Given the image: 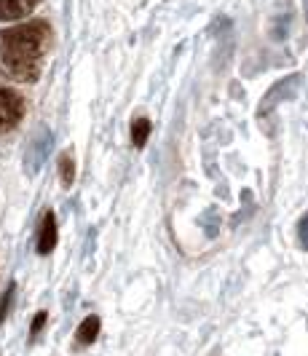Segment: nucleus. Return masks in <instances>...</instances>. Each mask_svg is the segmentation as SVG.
Returning <instances> with one entry per match:
<instances>
[{
    "instance_id": "1",
    "label": "nucleus",
    "mask_w": 308,
    "mask_h": 356,
    "mask_svg": "<svg viewBox=\"0 0 308 356\" xmlns=\"http://www.w3.org/2000/svg\"><path fill=\"white\" fill-rule=\"evenodd\" d=\"M51 46H54V33L43 19L0 30V59L6 70L22 83H33L40 78L43 56Z\"/></svg>"
},
{
    "instance_id": "2",
    "label": "nucleus",
    "mask_w": 308,
    "mask_h": 356,
    "mask_svg": "<svg viewBox=\"0 0 308 356\" xmlns=\"http://www.w3.org/2000/svg\"><path fill=\"white\" fill-rule=\"evenodd\" d=\"M24 110H27V105H24L22 94H17L14 89H3L0 86V137L8 134V131H14L22 124Z\"/></svg>"
},
{
    "instance_id": "3",
    "label": "nucleus",
    "mask_w": 308,
    "mask_h": 356,
    "mask_svg": "<svg viewBox=\"0 0 308 356\" xmlns=\"http://www.w3.org/2000/svg\"><path fill=\"white\" fill-rule=\"evenodd\" d=\"M298 83H300V78H298V75H290V78L279 81L276 86H271V91L266 94V99L260 102V118L268 115L273 110V105H279L282 99H290L292 94H295V86H298Z\"/></svg>"
},
{
    "instance_id": "4",
    "label": "nucleus",
    "mask_w": 308,
    "mask_h": 356,
    "mask_svg": "<svg viewBox=\"0 0 308 356\" xmlns=\"http://www.w3.org/2000/svg\"><path fill=\"white\" fill-rule=\"evenodd\" d=\"M56 238H59V231H56V217L54 212L49 209V212L43 214V220H40V231H38V254H51L56 247Z\"/></svg>"
},
{
    "instance_id": "5",
    "label": "nucleus",
    "mask_w": 308,
    "mask_h": 356,
    "mask_svg": "<svg viewBox=\"0 0 308 356\" xmlns=\"http://www.w3.org/2000/svg\"><path fill=\"white\" fill-rule=\"evenodd\" d=\"M38 0H0V22L24 19L35 11Z\"/></svg>"
},
{
    "instance_id": "6",
    "label": "nucleus",
    "mask_w": 308,
    "mask_h": 356,
    "mask_svg": "<svg viewBox=\"0 0 308 356\" xmlns=\"http://www.w3.org/2000/svg\"><path fill=\"white\" fill-rule=\"evenodd\" d=\"M99 327H102L99 316H94V314L86 316V319L78 324V330H75V343H78V346H91V343H97Z\"/></svg>"
},
{
    "instance_id": "7",
    "label": "nucleus",
    "mask_w": 308,
    "mask_h": 356,
    "mask_svg": "<svg viewBox=\"0 0 308 356\" xmlns=\"http://www.w3.org/2000/svg\"><path fill=\"white\" fill-rule=\"evenodd\" d=\"M150 121H147L145 115H140V118H134L131 121V145L134 147H145L147 145V137H150Z\"/></svg>"
},
{
    "instance_id": "8",
    "label": "nucleus",
    "mask_w": 308,
    "mask_h": 356,
    "mask_svg": "<svg viewBox=\"0 0 308 356\" xmlns=\"http://www.w3.org/2000/svg\"><path fill=\"white\" fill-rule=\"evenodd\" d=\"M56 169H59V179L65 188H70L75 182V159L70 153H62L59 161H56Z\"/></svg>"
},
{
    "instance_id": "9",
    "label": "nucleus",
    "mask_w": 308,
    "mask_h": 356,
    "mask_svg": "<svg viewBox=\"0 0 308 356\" xmlns=\"http://www.w3.org/2000/svg\"><path fill=\"white\" fill-rule=\"evenodd\" d=\"M46 321H49V314H46V311H38L33 324H30V340H35L38 335H40V330L46 327Z\"/></svg>"
},
{
    "instance_id": "10",
    "label": "nucleus",
    "mask_w": 308,
    "mask_h": 356,
    "mask_svg": "<svg viewBox=\"0 0 308 356\" xmlns=\"http://www.w3.org/2000/svg\"><path fill=\"white\" fill-rule=\"evenodd\" d=\"M11 303H14V284L8 286L6 292H3V298H0V324H3V319L8 316V308H11Z\"/></svg>"
},
{
    "instance_id": "11",
    "label": "nucleus",
    "mask_w": 308,
    "mask_h": 356,
    "mask_svg": "<svg viewBox=\"0 0 308 356\" xmlns=\"http://www.w3.org/2000/svg\"><path fill=\"white\" fill-rule=\"evenodd\" d=\"M298 238H300L303 250H308V214L300 220V225H298Z\"/></svg>"
},
{
    "instance_id": "12",
    "label": "nucleus",
    "mask_w": 308,
    "mask_h": 356,
    "mask_svg": "<svg viewBox=\"0 0 308 356\" xmlns=\"http://www.w3.org/2000/svg\"><path fill=\"white\" fill-rule=\"evenodd\" d=\"M303 8H306V22H308V0H303Z\"/></svg>"
}]
</instances>
